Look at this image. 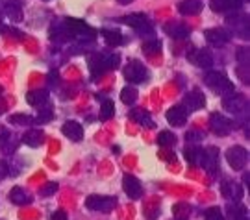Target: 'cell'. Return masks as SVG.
I'll return each instance as SVG.
<instances>
[{"instance_id":"obj_1","label":"cell","mask_w":250,"mask_h":220,"mask_svg":"<svg viewBox=\"0 0 250 220\" xmlns=\"http://www.w3.org/2000/svg\"><path fill=\"white\" fill-rule=\"evenodd\" d=\"M121 63V56L115 52H97L89 58V69L93 76H102L104 72L113 71Z\"/></svg>"},{"instance_id":"obj_2","label":"cell","mask_w":250,"mask_h":220,"mask_svg":"<svg viewBox=\"0 0 250 220\" xmlns=\"http://www.w3.org/2000/svg\"><path fill=\"white\" fill-rule=\"evenodd\" d=\"M204 83L209 89H211L213 93L221 95L223 98L228 97V95H232V93H235V87H233V83L228 78H226V76H224L223 72L209 71L204 76Z\"/></svg>"},{"instance_id":"obj_3","label":"cell","mask_w":250,"mask_h":220,"mask_svg":"<svg viewBox=\"0 0 250 220\" xmlns=\"http://www.w3.org/2000/svg\"><path fill=\"white\" fill-rule=\"evenodd\" d=\"M63 22H65V26H67L72 39H78V41H95L97 32L91 26H87L83 20L67 17V19H63Z\"/></svg>"},{"instance_id":"obj_4","label":"cell","mask_w":250,"mask_h":220,"mask_svg":"<svg viewBox=\"0 0 250 220\" xmlns=\"http://www.w3.org/2000/svg\"><path fill=\"white\" fill-rule=\"evenodd\" d=\"M85 207L91 211L111 213L117 207L115 196H104V194H91L85 198Z\"/></svg>"},{"instance_id":"obj_5","label":"cell","mask_w":250,"mask_h":220,"mask_svg":"<svg viewBox=\"0 0 250 220\" xmlns=\"http://www.w3.org/2000/svg\"><path fill=\"white\" fill-rule=\"evenodd\" d=\"M121 22H125L128 26H132L139 34V36H154V28H152L150 20L145 13H132L121 19Z\"/></svg>"},{"instance_id":"obj_6","label":"cell","mask_w":250,"mask_h":220,"mask_svg":"<svg viewBox=\"0 0 250 220\" xmlns=\"http://www.w3.org/2000/svg\"><path fill=\"white\" fill-rule=\"evenodd\" d=\"M226 24L232 28V32L241 39H249L250 37V28H249V17L245 13H237L233 11L226 17Z\"/></svg>"},{"instance_id":"obj_7","label":"cell","mask_w":250,"mask_h":220,"mask_svg":"<svg viewBox=\"0 0 250 220\" xmlns=\"http://www.w3.org/2000/svg\"><path fill=\"white\" fill-rule=\"evenodd\" d=\"M125 78L130 83H145L148 80V71H146V67L141 61L132 60L125 67Z\"/></svg>"},{"instance_id":"obj_8","label":"cell","mask_w":250,"mask_h":220,"mask_svg":"<svg viewBox=\"0 0 250 220\" xmlns=\"http://www.w3.org/2000/svg\"><path fill=\"white\" fill-rule=\"evenodd\" d=\"M209 130H211L215 135L224 137V135H228V133L233 130V122L228 117H224L223 113H213L209 117Z\"/></svg>"},{"instance_id":"obj_9","label":"cell","mask_w":250,"mask_h":220,"mask_svg":"<svg viewBox=\"0 0 250 220\" xmlns=\"http://www.w3.org/2000/svg\"><path fill=\"white\" fill-rule=\"evenodd\" d=\"M226 161L233 170H243L249 161V152L243 146H232L226 150Z\"/></svg>"},{"instance_id":"obj_10","label":"cell","mask_w":250,"mask_h":220,"mask_svg":"<svg viewBox=\"0 0 250 220\" xmlns=\"http://www.w3.org/2000/svg\"><path fill=\"white\" fill-rule=\"evenodd\" d=\"M223 106L226 111H230L233 115H241V113H247V109H249V100L243 97V95H228V97H224L223 100Z\"/></svg>"},{"instance_id":"obj_11","label":"cell","mask_w":250,"mask_h":220,"mask_svg":"<svg viewBox=\"0 0 250 220\" xmlns=\"http://www.w3.org/2000/svg\"><path fill=\"white\" fill-rule=\"evenodd\" d=\"M204 37H206V41L209 44H213V46H224V44L230 43L232 34L226 32L224 28H209V30L204 32Z\"/></svg>"},{"instance_id":"obj_12","label":"cell","mask_w":250,"mask_h":220,"mask_svg":"<svg viewBox=\"0 0 250 220\" xmlns=\"http://www.w3.org/2000/svg\"><path fill=\"white\" fill-rule=\"evenodd\" d=\"M200 167H204L209 176H217V170H221L219 168V150L215 148V146L206 148L204 159H202V165Z\"/></svg>"},{"instance_id":"obj_13","label":"cell","mask_w":250,"mask_h":220,"mask_svg":"<svg viewBox=\"0 0 250 220\" xmlns=\"http://www.w3.org/2000/svg\"><path fill=\"white\" fill-rule=\"evenodd\" d=\"M123 189H125V193L130 196V200H139V198L143 196L141 181L135 176H132V174H125V178H123Z\"/></svg>"},{"instance_id":"obj_14","label":"cell","mask_w":250,"mask_h":220,"mask_svg":"<svg viewBox=\"0 0 250 220\" xmlns=\"http://www.w3.org/2000/svg\"><path fill=\"white\" fill-rule=\"evenodd\" d=\"M206 104V98L204 95L200 93V91H189L188 95L184 97V109L188 111V113H193V111H198V109H202Z\"/></svg>"},{"instance_id":"obj_15","label":"cell","mask_w":250,"mask_h":220,"mask_svg":"<svg viewBox=\"0 0 250 220\" xmlns=\"http://www.w3.org/2000/svg\"><path fill=\"white\" fill-rule=\"evenodd\" d=\"M188 60L191 63H195L198 69H209L213 67V56L208 50H191L188 54Z\"/></svg>"},{"instance_id":"obj_16","label":"cell","mask_w":250,"mask_h":220,"mask_svg":"<svg viewBox=\"0 0 250 220\" xmlns=\"http://www.w3.org/2000/svg\"><path fill=\"white\" fill-rule=\"evenodd\" d=\"M221 194H223L224 198H228V200L237 202V200L243 198V187L239 183L232 181V180H224L223 183H221Z\"/></svg>"},{"instance_id":"obj_17","label":"cell","mask_w":250,"mask_h":220,"mask_svg":"<svg viewBox=\"0 0 250 220\" xmlns=\"http://www.w3.org/2000/svg\"><path fill=\"white\" fill-rule=\"evenodd\" d=\"M2 8L13 22H21L22 19V0H0Z\"/></svg>"},{"instance_id":"obj_18","label":"cell","mask_w":250,"mask_h":220,"mask_svg":"<svg viewBox=\"0 0 250 220\" xmlns=\"http://www.w3.org/2000/svg\"><path fill=\"white\" fill-rule=\"evenodd\" d=\"M243 0H209V8L215 13H228V11H239Z\"/></svg>"},{"instance_id":"obj_19","label":"cell","mask_w":250,"mask_h":220,"mask_svg":"<svg viewBox=\"0 0 250 220\" xmlns=\"http://www.w3.org/2000/svg\"><path fill=\"white\" fill-rule=\"evenodd\" d=\"M62 132L67 139L78 142V141H82V137H83V126H82L80 122H76V120H67V122L62 126Z\"/></svg>"},{"instance_id":"obj_20","label":"cell","mask_w":250,"mask_h":220,"mask_svg":"<svg viewBox=\"0 0 250 220\" xmlns=\"http://www.w3.org/2000/svg\"><path fill=\"white\" fill-rule=\"evenodd\" d=\"M165 117H167V122H169L170 126H184L186 120H188L189 113L182 106H172L169 111H167Z\"/></svg>"},{"instance_id":"obj_21","label":"cell","mask_w":250,"mask_h":220,"mask_svg":"<svg viewBox=\"0 0 250 220\" xmlns=\"http://www.w3.org/2000/svg\"><path fill=\"white\" fill-rule=\"evenodd\" d=\"M178 11L186 17H193L202 11V2L200 0H182L178 4Z\"/></svg>"},{"instance_id":"obj_22","label":"cell","mask_w":250,"mask_h":220,"mask_svg":"<svg viewBox=\"0 0 250 220\" xmlns=\"http://www.w3.org/2000/svg\"><path fill=\"white\" fill-rule=\"evenodd\" d=\"M224 220H249V215H247V209L243 207L241 203L233 202L226 205Z\"/></svg>"},{"instance_id":"obj_23","label":"cell","mask_w":250,"mask_h":220,"mask_svg":"<svg viewBox=\"0 0 250 220\" xmlns=\"http://www.w3.org/2000/svg\"><path fill=\"white\" fill-rule=\"evenodd\" d=\"M9 202L15 203V205H28V203H32V196L30 193H26L22 187H13L8 194Z\"/></svg>"},{"instance_id":"obj_24","label":"cell","mask_w":250,"mask_h":220,"mask_svg":"<svg viewBox=\"0 0 250 220\" xmlns=\"http://www.w3.org/2000/svg\"><path fill=\"white\" fill-rule=\"evenodd\" d=\"M26 102L34 107H41L48 102V91L46 89H36V91H30L26 95Z\"/></svg>"},{"instance_id":"obj_25","label":"cell","mask_w":250,"mask_h":220,"mask_svg":"<svg viewBox=\"0 0 250 220\" xmlns=\"http://www.w3.org/2000/svg\"><path fill=\"white\" fill-rule=\"evenodd\" d=\"M163 30H165L172 39H186V37H189V34H191V30H189L186 24H182V22H170V24H165Z\"/></svg>"},{"instance_id":"obj_26","label":"cell","mask_w":250,"mask_h":220,"mask_svg":"<svg viewBox=\"0 0 250 220\" xmlns=\"http://www.w3.org/2000/svg\"><path fill=\"white\" fill-rule=\"evenodd\" d=\"M50 39H52V41H58V43H63V41L72 39L67 26H65V22H54L52 28H50Z\"/></svg>"},{"instance_id":"obj_27","label":"cell","mask_w":250,"mask_h":220,"mask_svg":"<svg viewBox=\"0 0 250 220\" xmlns=\"http://www.w3.org/2000/svg\"><path fill=\"white\" fill-rule=\"evenodd\" d=\"M184 156H186L189 165L200 167L202 165V159H204V148H200V146H188L186 152H184Z\"/></svg>"},{"instance_id":"obj_28","label":"cell","mask_w":250,"mask_h":220,"mask_svg":"<svg viewBox=\"0 0 250 220\" xmlns=\"http://www.w3.org/2000/svg\"><path fill=\"white\" fill-rule=\"evenodd\" d=\"M43 139H45V133L41 130H28L24 135H22V142L26 146H32V148H37L43 144Z\"/></svg>"},{"instance_id":"obj_29","label":"cell","mask_w":250,"mask_h":220,"mask_svg":"<svg viewBox=\"0 0 250 220\" xmlns=\"http://www.w3.org/2000/svg\"><path fill=\"white\" fill-rule=\"evenodd\" d=\"M102 37L109 46H119V44L125 43V36L117 30H102Z\"/></svg>"},{"instance_id":"obj_30","label":"cell","mask_w":250,"mask_h":220,"mask_svg":"<svg viewBox=\"0 0 250 220\" xmlns=\"http://www.w3.org/2000/svg\"><path fill=\"white\" fill-rule=\"evenodd\" d=\"M130 119L135 120V122H139L141 126H145V128H154V120H152L150 115L146 113L145 109H134V111L130 113Z\"/></svg>"},{"instance_id":"obj_31","label":"cell","mask_w":250,"mask_h":220,"mask_svg":"<svg viewBox=\"0 0 250 220\" xmlns=\"http://www.w3.org/2000/svg\"><path fill=\"white\" fill-rule=\"evenodd\" d=\"M121 100L126 106H134L135 100H137V89L134 85H126L123 91H121Z\"/></svg>"},{"instance_id":"obj_32","label":"cell","mask_w":250,"mask_h":220,"mask_svg":"<svg viewBox=\"0 0 250 220\" xmlns=\"http://www.w3.org/2000/svg\"><path fill=\"white\" fill-rule=\"evenodd\" d=\"M156 142L160 144L161 148H170V146L176 144V135H174L172 132H167V130H165V132H160Z\"/></svg>"},{"instance_id":"obj_33","label":"cell","mask_w":250,"mask_h":220,"mask_svg":"<svg viewBox=\"0 0 250 220\" xmlns=\"http://www.w3.org/2000/svg\"><path fill=\"white\" fill-rule=\"evenodd\" d=\"M161 50V41L156 39V37H148L146 41L143 43V52L148 54V56H154Z\"/></svg>"},{"instance_id":"obj_34","label":"cell","mask_w":250,"mask_h":220,"mask_svg":"<svg viewBox=\"0 0 250 220\" xmlns=\"http://www.w3.org/2000/svg\"><path fill=\"white\" fill-rule=\"evenodd\" d=\"M115 115V104L111 100H104L100 106V120H109Z\"/></svg>"},{"instance_id":"obj_35","label":"cell","mask_w":250,"mask_h":220,"mask_svg":"<svg viewBox=\"0 0 250 220\" xmlns=\"http://www.w3.org/2000/svg\"><path fill=\"white\" fill-rule=\"evenodd\" d=\"M8 122L9 124H17V126H26V124L34 122V119L26 113H15V115H9L8 117Z\"/></svg>"},{"instance_id":"obj_36","label":"cell","mask_w":250,"mask_h":220,"mask_svg":"<svg viewBox=\"0 0 250 220\" xmlns=\"http://www.w3.org/2000/svg\"><path fill=\"white\" fill-rule=\"evenodd\" d=\"M172 213H174V217L178 220H188L189 219V213H191V207H189V203H176L174 207H172Z\"/></svg>"},{"instance_id":"obj_37","label":"cell","mask_w":250,"mask_h":220,"mask_svg":"<svg viewBox=\"0 0 250 220\" xmlns=\"http://www.w3.org/2000/svg\"><path fill=\"white\" fill-rule=\"evenodd\" d=\"M11 139H13V135H11L9 132L0 133V150H2V152H11V150H13Z\"/></svg>"},{"instance_id":"obj_38","label":"cell","mask_w":250,"mask_h":220,"mask_svg":"<svg viewBox=\"0 0 250 220\" xmlns=\"http://www.w3.org/2000/svg\"><path fill=\"white\" fill-rule=\"evenodd\" d=\"M204 220H224V215L221 211V207H209L204 213Z\"/></svg>"},{"instance_id":"obj_39","label":"cell","mask_w":250,"mask_h":220,"mask_svg":"<svg viewBox=\"0 0 250 220\" xmlns=\"http://www.w3.org/2000/svg\"><path fill=\"white\" fill-rule=\"evenodd\" d=\"M206 133L204 132H198V130H189L188 133H186V141L188 142H200L204 141Z\"/></svg>"},{"instance_id":"obj_40","label":"cell","mask_w":250,"mask_h":220,"mask_svg":"<svg viewBox=\"0 0 250 220\" xmlns=\"http://www.w3.org/2000/svg\"><path fill=\"white\" fill-rule=\"evenodd\" d=\"M56 191H58V183H56V181H48L45 187L39 189V194H41V196H52Z\"/></svg>"},{"instance_id":"obj_41","label":"cell","mask_w":250,"mask_h":220,"mask_svg":"<svg viewBox=\"0 0 250 220\" xmlns=\"http://www.w3.org/2000/svg\"><path fill=\"white\" fill-rule=\"evenodd\" d=\"M235 56H237V61L241 67H249V50L247 48H239Z\"/></svg>"},{"instance_id":"obj_42","label":"cell","mask_w":250,"mask_h":220,"mask_svg":"<svg viewBox=\"0 0 250 220\" xmlns=\"http://www.w3.org/2000/svg\"><path fill=\"white\" fill-rule=\"evenodd\" d=\"M52 119V109L50 107H46V109H43V111H39V115H37L36 122H48Z\"/></svg>"},{"instance_id":"obj_43","label":"cell","mask_w":250,"mask_h":220,"mask_svg":"<svg viewBox=\"0 0 250 220\" xmlns=\"http://www.w3.org/2000/svg\"><path fill=\"white\" fill-rule=\"evenodd\" d=\"M52 220H69V219H67V213L63 211V209H58V211L52 213Z\"/></svg>"},{"instance_id":"obj_44","label":"cell","mask_w":250,"mask_h":220,"mask_svg":"<svg viewBox=\"0 0 250 220\" xmlns=\"http://www.w3.org/2000/svg\"><path fill=\"white\" fill-rule=\"evenodd\" d=\"M48 80H50V85H58V80H60V74L56 71H50V76H48Z\"/></svg>"},{"instance_id":"obj_45","label":"cell","mask_w":250,"mask_h":220,"mask_svg":"<svg viewBox=\"0 0 250 220\" xmlns=\"http://www.w3.org/2000/svg\"><path fill=\"white\" fill-rule=\"evenodd\" d=\"M117 2H119V4H121V6H126V4H132V2H134V0H117Z\"/></svg>"},{"instance_id":"obj_46","label":"cell","mask_w":250,"mask_h":220,"mask_svg":"<svg viewBox=\"0 0 250 220\" xmlns=\"http://www.w3.org/2000/svg\"><path fill=\"white\" fill-rule=\"evenodd\" d=\"M243 181H245V183H250V174H245V176H243Z\"/></svg>"},{"instance_id":"obj_47","label":"cell","mask_w":250,"mask_h":220,"mask_svg":"<svg viewBox=\"0 0 250 220\" xmlns=\"http://www.w3.org/2000/svg\"><path fill=\"white\" fill-rule=\"evenodd\" d=\"M2 32H6V26H4V24H2V20H0V34H2Z\"/></svg>"},{"instance_id":"obj_48","label":"cell","mask_w":250,"mask_h":220,"mask_svg":"<svg viewBox=\"0 0 250 220\" xmlns=\"http://www.w3.org/2000/svg\"><path fill=\"white\" fill-rule=\"evenodd\" d=\"M0 95H2V87H0Z\"/></svg>"}]
</instances>
